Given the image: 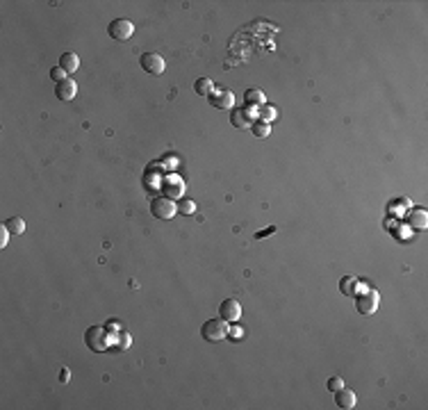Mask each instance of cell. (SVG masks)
Listing matches in <instances>:
<instances>
[{
    "instance_id": "obj_1",
    "label": "cell",
    "mask_w": 428,
    "mask_h": 410,
    "mask_svg": "<svg viewBox=\"0 0 428 410\" xmlns=\"http://www.w3.org/2000/svg\"><path fill=\"white\" fill-rule=\"evenodd\" d=\"M110 330L105 326H91L85 330V344L89 346L94 353H105L107 346H110Z\"/></svg>"
},
{
    "instance_id": "obj_2",
    "label": "cell",
    "mask_w": 428,
    "mask_h": 410,
    "mask_svg": "<svg viewBox=\"0 0 428 410\" xmlns=\"http://www.w3.org/2000/svg\"><path fill=\"white\" fill-rule=\"evenodd\" d=\"M201 335L205 342H221L223 338H228V324L221 317H217V319L212 317L201 326Z\"/></svg>"
},
{
    "instance_id": "obj_3",
    "label": "cell",
    "mask_w": 428,
    "mask_h": 410,
    "mask_svg": "<svg viewBox=\"0 0 428 410\" xmlns=\"http://www.w3.org/2000/svg\"><path fill=\"white\" fill-rule=\"evenodd\" d=\"M176 212H178V203L171 201V198H167V196H159L150 203V214H153L155 219L169 221V219L176 217Z\"/></svg>"
},
{
    "instance_id": "obj_4",
    "label": "cell",
    "mask_w": 428,
    "mask_h": 410,
    "mask_svg": "<svg viewBox=\"0 0 428 410\" xmlns=\"http://www.w3.org/2000/svg\"><path fill=\"white\" fill-rule=\"evenodd\" d=\"M107 34H110L114 41H128L135 34V25L128 18H114V21L107 25Z\"/></svg>"
},
{
    "instance_id": "obj_5",
    "label": "cell",
    "mask_w": 428,
    "mask_h": 410,
    "mask_svg": "<svg viewBox=\"0 0 428 410\" xmlns=\"http://www.w3.org/2000/svg\"><path fill=\"white\" fill-rule=\"evenodd\" d=\"M139 66H142L148 75H162L167 64H164V57L159 55V53H144V55L139 57Z\"/></svg>"
},
{
    "instance_id": "obj_6",
    "label": "cell",
    "mask_w": 428,
    "mask_h": 410,
    "mask_svg": "<svg viewBox=\"0 0 428 410\" xmlns=\"http://www.w3.org/2000/svg\"><path fill=\"white\" fill-rule=\"evenodd\" d=\"M381 305V296L378 292H364V294L356 296V308L360 315H373Z\"/></svg>"
},
{
    "instance_id": "obj_7",
    "label": "cell",
    "mask_w": 428,
    "mask_h": 410,
    "mask_svg": "<svg viewBox=\"0 0 428 410\" xmlns=\"http://www.w3.org/2000/svg\"><path fill=\"white\" fill-rule=\"evenodd\" d=\"M255 116H257V112H253V107L246 105V107H239V110H232L230 123L235 125V128H239V130H246V128H251V125H253Z\"/></svg>"
},
{
    "instance_id": "obj_8",
    "label": "cell",
    "mask_w": 428,
    "mask_h": 410,
    "mask_svg": "<svg viewBox=\"0 0 428 410\" xmlns=\"http://www.w3.org/2000/svg\"><path fill=\"white\" fill-rule=\"evenodd\" d=\"M219 317H221L226 324H235V321H239V317H242L239 301H237V299L221 301V305H219Z\"/></svg>"
},
{
    "instance_id": "obj_9",
    "label": "cell",
    "mask_w": 428,
    "mask_h": 410,
    "mask_svg": "<svg viewBox=\"0 0 428 410\" xmlns=\"http://www.w3.org/2000/svg\"><path fill=\"white\" fill-rule=\"evenodd\" d=\"M207 100H210V105L217 107V110H232V107H235V94H232V91L214 89V94L207 96Z\"/></svg>"
},
{
    "instance_id": "obj_10",
    "label": "cell",
    "mask_w": 428,
    "mask_h": 410,
    "mask_svg": "<svg viewBox=\"0 0 428 410\" xmlns=\"http://www.w3.org/2000/svg\"><path fill=\"white\" fill-rule=\"evenodd\" d=\"M75 94H77V85H75V80H71V78H66L64 82L55 85V96L60 100H73Z\"/></svg>"
},
{
    "instance_id": "obj_11",
    "label": "cell",
    "mask_w": 428,
    "mask_h": 410,
    "mask_svg": "<svg viewBox=\"0 0 428 410\" xmlns=\"http://www.w3.org/2000/svg\"><path fill=\"white\" fill-rule=\"evenodd\" d=\"M335 403H337L339 408H344V410L356 408V392L349 390V388L337 390V392H335Z\"/></svg>"
},
{
    "instance_id": "obj_12",
    "label": "cell",
    "mask_w": 428,
    "mask_h": 410,
    "mask_svg": "<svg viewBox=\"0 0 428 410\" xmlns=\"http://www.w3.org/2000/svg\"><path fill=\"white\" fill-rule=\"evenodd\" d=\"M60 68H64L66 73H75L77 68H80V57L75 55V53H62V57H60V64H57Z\"/></svg>"
},
{
    "instance_id": "obj_13",
    "label": "cell",
    "mask_w": 428,
    "mask_h": 410,
    "mask_svg": "<svg viewBox=\"0 0 428 410\" xmlns=\"http://www.w3.org/2000/svg\"><path fill=\"white\" fill-rule=\"evenodd\" d=\"M408 223H410L412 228H417V230H424L426 228V223H428V214H426V210H412L410 214H408Z\"/></svg>"
},
{
    "instance_id": "obj_14",
    "label": "cell",
    "mask_w": 428,
    "mask_h": 410,
    "mask_svg": "<svg viewBox=\"0 0 428 410\" xmlns=\"http://www.w3.org/2000/svg\"><path fill=\"white\" fill-rule=\"evenodd\" d=\"M182 192H184V187H182V183H176V180H169L167 185H164V196L167 198H171V201H180V196H182Z\"/></svg>"
},
{
    "instance_id": "obj_15",
    "label": "cell",
    "mask_w": 428,
    "mask_h": 410,
    "mask_svg": "<svg viewBox=\"0 0 428 410\" xmlns=\"http://www.w3.org/2000/svg\"><path fill=\"white\" fill-rule=\"evenodd\" d=\"M194 91H196V96H210L214 94V82L210 80V78H198L196 82H194Z\"/></svg>"
},
{
    "instance_id": "obj_16",
    "label": "cell",
    "mask_w": 428,
    "mask_h": 410,
    "mask_svg": "<svg viewBox=\"0 0 428 410\" xmlns=\"http://www.w3.org/2000/svg\"><path fill=\"white\" fill-rule=\"evenodd\" d=\"M3 226L7 228V230L12 233V235H23V233H25V221H23L21 217H9V219H5Z\"/></svg>"
},
{
    "instance_id": "obj_17",
    "label": "cell",
    "mask_w": 428,
    "mask_h": 410,
    "mask_svg": "<svg viewBox=\"0 0 428 410\" xmlns=\"http://www.w3.org/2000/svg\"><path fill=\"white\" fill-rule=\"evenodd\" d=\"M339 290H342V294H346V296H356V292H358V278L344 276L342 280H339Z\"/></svg>"
},
{
    "instance_id": "obj_18",
    "label": "cell",
    "mask_w": 428,
    "mask_h": 410,
    "mask_svg": "<svg viewBox=\"0 0 428 410\" xmlns=\"http://www.w3.org/2000/svg\"><path fill=\"white\" fill-rule=\"evenodd\" d=\"M244 98H246V105H251V107L264 105V94H262V89H249L244 94Z\"/></svg>"
},
{
    "instance_id": "obj_19",
    "label": "cell",
    "mask_w": 428,
    "mask_h": 410,
    "mask_svg": "<svg viewBox=\"0 0 428 410\" xmlns=\"http://www.w3.org/2000/svg\"><path fill=\"white\" fill-rule=\"evenodd\" d=\"M251 133L255 135V137H260V139H264V137H269L271 135V125L266 123V121H253V125H251Z\"/></svg>"
},
{
    "instance_id": "obj_20",
    "label": "cell",
    "mask_w": 428,
    "mask_h": 410,
    "mask_svg": "<svg viewBox=\"0 0 428 410\" xmlns=\"http://www.w3.org/2000/svg\"><path fill=\"white\" fill-rule=\"evenodd\" d=\"M276 116H278V112H276L274 105H262L260 112H257V119H260V121H266V123H271V121H274Z\"/></svg>"
},
{
    "instance_id": "obj_21",
    "label": "cell",
    "mask_w": 428,
    "mask_h": 410,
    "mask_svg": "<svg viewBox=\"0 0 428 410\" xmlns=\"http://www.w3.org/2000/svg\"><path fill=\"white\" fill-rule=\"evenodd\" d=\"M178 212L180 214H194V212H196V203L189 201V198H180V201H178Z\"/></svg>"
},
{
    "instance_id": "obj_22",
    "label": "cell",
    "mask_w": 428,
    "mask_h": 410,
    "mask_svg": "<svg viewBox=\"0 0 428 410\" xmlns=\"http://www.w3.org/2000/svg\"><path fill=\"white\" fill-rule=\"evenodd\" d=\"M66 78H69V73H66L64 68H60V66H52L50 68V80L52 82H57V85H60V82H64Z\"/></svg>"
},
{
    "instance_id": "obj_23",
    "label": "cell",
    "mask_w": 428,
    "mask_h": 410,
    "mask_svg": "<svg viewBox=\"0 0 428 410\" xmlns=\"http://www.w3.org/2000/svg\"><path fill=\"white\" fill-rule=\"evenodd\" d=\"M116 344L121 346V349H130V344H132V340H130V335L125 333V330H119V338H116Z\"/></svg>"
},
{
    "instance_id": "obj_24",
    "label": "cell",
    "mask_w": 428,
    "mask_h": 410,
    "mask_svg": "<svg viewBox=\"0 0 428 410\" xmlns=\"http://www.w3.org/2000/svg\"><path fill=\"white\" fill-rule=\"evenodd\" d=\"M228 338L242 340V338H244V328H239V326H237V321H235V324H230V326H228Z\"/></svg>"
},
{
    "instance_id": "obj_25",
    "label": "cell",
    "mask_w": 428,
    "mask_h": 410,
    "mask_svg": "<svg viewBox=\"0 0 428 410\" xmlns=\"http://www.w3.org/2000/svg\"><path fill=\"white\" fill-rule=\"evenodd\" d=\"M326 385H328V390H330V392H337V390H342V388H344V380L339 378V376H330V378H328V383H326Z\"/></svg>"
},
{
    "instance_id": "obj_26",
    "label": "cell",
    "mask_w": 428,
    "mask_h": 410,
    "mask_svg": "<svg viewBox=\"0 0 428 410\" xmlns=\"http://www.w3.org/2000/svg\"><path fill=\"white\" fill-rule=\"evenodd\" d=\"M9 235H12V233L7 230V228L5 226H0V246H7V242H9Z\"/></svg>"
},
{
    "instance_id": "obj_27",
    "label": "cell",
    "mask_w": 428,
    "mask_h": 410,
    "mask_svg": "<svg viewBox=\"0 0 428 410\" xmlns=\"http://www.w3.org/2000/svg\"><path fill=\"white\" fill-rule=\"evenodd\" d=\"M274 233H276V226H269V228H264V230L255 233V239H262V237H266V235H274Z\"/></svg>"
},
{
    "instance_id": "obj_28",
    "label": "cell",
    "mask_w": 428,
    "mask_h": 410,
    "mask_svg": "<svg viewBox=\"0 0 428 410\" xmlns=\"http://www.w3.org/2000/svg\"><path fill=\"white\" fill-rule=\"evenodd\" d=\"M60 380H62V383H69V380H71V372H69V369H66V367L62 369V374H60Z\"/></svg>"
}]
</instances>
